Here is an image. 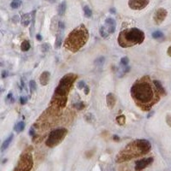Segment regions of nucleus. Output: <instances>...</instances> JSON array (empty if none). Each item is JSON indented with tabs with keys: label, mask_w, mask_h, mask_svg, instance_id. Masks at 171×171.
I'll return each instance as SVG.
<instances>
[{
	"label": "nucleus",
	"mask_w": 171,
	"mask_h": 171,
	"mask_svg": "<svg viewBox=\"0 0 171 171\" xmlns=\"http://www.w3.org/2000/svg\"><path fill=\"white\" fill-rule=\"evenodd\" d=\"M130 92L135 104L144 111L152 108L160 100L161 95L149 76H144L136 81Z\"/></svg>",
	"instance_id": "1"
},
{
	"label": "nucleus",
	"mask_w": 171,
	"mask_h": 171,
	"mask_svg": "<svg viewBox=\"0 0 171 171\" xmlns=\"http://www.w3.org/2000/svg\"><path fill=\"white\" fill-rule=\"evenodd\" d=\"M152 149V145L147 140H136L125 146L116 157V162H127L135 157L145 155Z\"/></svg>",
	"instance_id": "2"
},
{
	"label": "nucleus",
	"mask_w": 171,
	"mask_h": 171,
	"mask_svg": "<svg viewBox=\"0 0 171 171\" xmlns=\"http://www.w3.org/2000/svg\"><path fill=\"white\" fill-rule=\"evenodd\" d=\"M77 79V75L75 74H67L60 80L57 88L55 89L54 95L51 102L52 108H64L67 100L68 94L72 87L74 82Z\"/></svg>",
	"instance_id": "3"
},
{
	"label": "nucleus",
	"mask_w": 171,
	"mask_h": 171,
	"mask_svg": "<svg viewBox=\"0 0 171 171\" xmlns=\"http://www.w3.org/2000/svg\"><path fill=\"white\" fill-rule=\"evenodd\" d=\"M89 39V33L83 24L74 28L64 41V47L71 52H77L87 44Z\"/></svg>",
	"instance_id": "4"
},
{
	"label": "nucleus",
	"mask_w": 171,
	"mask_h": 171,
	"mask_svg": "<svg viewBox=\"0 0 171 171\" xmlns=\"http://www.w3.org/2000/svg\"><path fill=\"white\" fill-rule=\"evenodd\" d=\"M145 33L137 28L132 27L122 30L118 36V44L122 48L133 47L135 45H140L145 40Z\"/></svg>",
	"instance_id": "5"
},
{
	"label": "nucleus",
	"mask_w": 171,
	"mask_h": 171,
	"mask_svg": "<svg viewBox=\"0 0 171 171\" xmlns=\"http://www.w3.org/2000/svg\"><path fill=\"white\" fill-rule=\"evenodd\" d=\"M67 134H68V130L64 127L55 129L52 132L50 133V135L45 141V145L50 148L57 146L64 140Z\"/></svg>",
	"instance_id": "6"
},
{
	"label": "nucleus",
	"mask_w": 171,
	"mask_h": 171,
	"mask_svg": "<svg viewBox=\"0 0 171 171\" xmlns=\"http://www.w3.org/2000/svg\"><path fill=\"white\" fill-rule=\"evenodd\" d=\"M33 156L30 152H24L19 159L14 171H30L33 168Z\"/></svg>",
	"instance_id": "7"
},
{
	"label": "nucleus",
	"mask_w": 171,
	"mask_h": 171,
	"mask_svg": "<svg viewBox=\"0 0 171 171\" xmlns=\"http://www.w3.org/2000/svg\"><path fill=\"white\" fill-rule=\"evenodd\" d=\"M149 2L150 0H129L128 6L134 10H141L148 5Z\"/></svg>",
	"instance_id": "8"
},
{
	"label": "nucleus",
	"mask_w": 171,
	"mask_h": 171,
	"mask_svg": "<svg viewBox=\"0 0 171 171\" xmlns=\"http://www.w3.org/2000/svg\"><path fill=\"white\" fill-rule=\"evenodd\" d=\"M154 161L153 157H146V158H143L141 160L137 161L135 163V171H141L146 167H148L150 164H152Z\"/></svg>",
	"instance_id": "9"
},
{
	"label": "nucleus",
	"mask_w": 171,
	"mask_h": 171,
	"mask_svg": "<svg viewBox=\"0 0 171 171\" xmlns=\"http://www.w3.org/2000/svg\"><path fill=\"white\" fill-rule=\"evenodd\" d=\"M167 15H168V12H167V10L165 9H163V8H159L158 9H157V11L155 12L154 16H153L156 24L160 25L162 21H164V19L166 18Z\"/></svg>",
	"instance_id": "10"
},
{
	"label": "nucleus",
	"mask_w": 171,
	"mask_h": 171,
	"mask_svg": "<svg viewBox=\"0 0 171 171\" xmlns=\"http://www.w3.org/2000/svg\"><path fill=\"white\" fill-rule=\"evenodd\" d=\"M106 29L108 30L109 34H114L116 30V21L112 18H107L105 21V26Z\"/></svg>",
	"instance_id": "11"
},
{
	"label": "nucleus",
	"mask_w": 171,
	"mask_h": 171,
	"mask_svg": "<svg viewBox=\"0 0 171 171\" xmlns=\"http://www.w3.org/2000/svg\"><path fill=\"white\" fill-rule=\"evenodd\" d=\"M116 103H117V98L116 96L113 94V93H108L107 96H106V104H107V106L109 109H113L116 105Z\"/></svg>",
	"instance_id": "12"
},
{
	"label": "nucleus",
	"mask_w": 171,
	"mask_h": 171,
	"mask_svg": "<svg viewBox=\"0 0 171 171\" xmlns=\"http://www.w3.org/2000/svg\"><path fill=\"white\" fill-rule=\"evenodd\" d=\"M50 77H51V74L48 71H45L41 74V75L39 76V82L42 86H46L48 84V82L50 81Z\"/></svg>",
	"instance_id": "13"
},
{
	"label": "nucleus",
	"mask_w": 171,
	"mask_h": 171,
	"mask_svg": "<svg viewBox=\"0 0 171 171\" xmlns=\"http://www.w3.org/2000/svg\"><path fill=\"white\" fill-rule=\"evenodd\" d=\"M153 82H154V85H155L156 88H157V91H158V92H159L161 95H166V91H165V89L163 88V87L162 86L161 82L159 81H157V80L153 81Z\"/></svg>",
	"instance_id": "14"
},
{
	"label": "nucleus",
	"mask_w": 171,
	"mask_h": 171,
	"mask_svg": "<svg viewBox=\"0 0 171 171\" xmlns=\"http://www.w3.org/2000/svg\"><path fill=\"white\" fill-rule=\"evenodd\" d=\"M13 138H14V135H10L4 140V142L3 143V145H2V147H1V150H2V152H4V150H6L8 147H9V144L11 143V141H12V140H13Z\"/></svg>",
	"instance_id": "15"
},
{
	"label": "nucleus",
	"mask_w": 171,
	"mask_h": 171,
	"mask_svg": "<svg viewBox=\"0 0 171 171\" xmlns=\"http://www.w3.org/2000/svg\"><path fill=\"white\" fill-rule=\"evenodd\" d=\"M66 8H67V6H66V2H62L60 4H59V6H58V9H57V11H58V15L59 16H63L64 14H65V11H66Z\"/></svg>",
	"instance_id": "16"
},
{
	"label": "nucleus",
	"mask_w": 171,
	"mask_h": 171,
	"mask_svg": "<svg viewBox=\"0 0 171 171\" xmlns=\"http://www.w3.org/2000/svg\"><path fill=\"white\" fill-rule=\"evenodd\" d=\"M21 24H22L24 27H27V26L29 25L30 21H31L30 15H29V14H26V15H24V16L21 17Z\"/></svg>",
	"instance_id": "17"
},
{
	"label": "nucleus",
	"mask_w": 171,
	"mask_h": 171,
	"mask_svg": "<svg viewBox=\"0 0 171 171\" xmlns=\"http://www.w3.org/2000/svg\"><path fill=\"white\" fill-rule=\"evenodd\" d=\"M99 34H100L101 37H103L104 39H107L109 37V35L108 30L106 29V27H104V26L100 27V29H99Z\"/></svg>",
	"instance_id": "18"
},
{
	"label": "nucleus",
	"mask_w": 171,
	"mask_h": 171,
	"mask_svg": "<svg viewBox=\"0 0 171 171\" xmlns=\"http://www.w3.org/2000/svg\"><path fill=\"white\" fill-rule=\"evenodd\" d=\"M116 121L120 126H123L126 123V117L124 115H120L116 118Z\"/></svg>",
	"instance_id": "19"
},
{
	"label": "nucleus",
	"mask_w": 171,
	"mask_h": 171,
	"mask_svg": "<svg viewBox=\"0 0 171 171\" xmlns=\"http://www.w3.org/2000/svg\"><path fill=\"white\" fill-rule=\"evenodd\" d=\"M24 128H25L24 122H20L15 126V131L17 132V133H21V132H22L24 130Z\"/></svg>",
	"instance_id": "20"
},
{
	"label": "nucleus",
	"mask_w": 171,
	"mask_h": 171,
	"mask_svg": "<svg viewBox=\"0 0 171 171\" xmlns=\"http://www.w3.org/2000/svg\"><path fill=\"white\" fill-rule=\"evenodd\" d=\"M30 49V43L27 40H24L21 45V50L22 52H27Z\"/></svg>",
	"instance_id": "21"
},
{
	"label": "nucleus",
	"mask_w": 171,
	"mask_h": 171,
	"mask_svg": "<svg viewBox=\"0 0 171 171\" xmlns=\"http://www.w3.org/2000/svg\"><path fill=\"white\" fill-rule=\"evenodd\" d=\"M21 5V0H13L10 4V7L12 9H17Z\"/></svg>",
	"instance_id": "22"
},
{
	"label": "nucleus",
	"mask_w": 171,
	"mask_h": 171,
	"mask_svg": "<svg viewBox=\"0 0 171 171\" xmlns=\"http://www.w3.org/2000/svg\"><path fill=\"white\" fill-rule=\"evenodd\" d=\"M84 13H85V16H86L87 18H91L92 16V9L89 8V6H85V7H84Z\"/></svg>",
	"instance_id": "23"
},
{
	"label": "nucleus",
	"mask_w": 171,
	"mask_h": 171,
	"mask_svg": "<svg viewBox=\"0 0 171 171\" xmlns=\"http://www.w3.org/2000/svg\"><path fill=\"white\" fill-rule=\"evenodd\" d=\"M29 87H30V91H31V92H35L37 89L36 82H35L34 81H31L30 82H29Z\"/></svg>",
	"instance_id": "24"
},
{
	"label": "nucleus",
	"mask_w": 171,
	"mask_h": 171,
	"mask_svg": "<svg viewBox=\"0 0 171 171\" xmlns=\"http://www.w3.org/2000/svg\"><path fill=\"white\" fill-rule=\"evenodd\" d=\"M152 37L154 39H161L163 37V34H162L161 31H156L152 34Z\"/></svg>",
	"instance_id": "25"
},
{
	"label": "nucleus",
	"mask_w": 171,
	"mask_h": 171,
	"mask_svg": "<svg viewBox=\"0 0 171 171\" xmlns=\"http://www.w3.org/2000/svg\"><path fill=\"white\" fill-rule=\"evenodd\" d=\"M50 49H51L50 44L45 43V44H43V45H41V50H42V52H47Z\"/></svg>",
	"instance_id": "26"
},
{
	"label": "nucleus",
	"mask_w": 171,
	"mask_h": 171,
	"mask_svg": "<svg viewBox=\"0 0 171 171\" xmlns=\"http://www.w3.org/2000/svg\"><path fill=\"white\" fill-rule=\"evenodd\" d=\"M128 63H129L128 57H122V59H121V64H122V66H127Z\"/></svg>",
	"instance_id": "27"
},
{
	"label": "nucleus",
	"mask_w": 171,
	"mask_h": 171,
	"mask_svg": "<svg viewBox=\"0 0 171 171\" xmlns=\"http://www.w3.org/2000/svg\"><path fill=\"white\" fill-rule=\"evenodd\" d=\"M74 107L77 109L81 110V109H83L85 108V104H84V103H82V102H79V103H76V104H74Z\"/></svg>",
	"instance_id": "28"
},
{
	"label": "nucleus",
	"mask_w": 171,
	"mask_h": 171,
	"mask_svg": "<svg viewBox=\"0 0 171 171\" xmlns=\"http://www.w3.org/2000/svg\"><path fill=\"white\" fill-rule=\"evenodd\" d=\"M104 62V57H99L98 58L96 61H95V63L97 64V65H99V66H102L103 65V63Z\"/></svg>",
	"instance_id": "29"
},
{
	"label": "nucleus",
	"mask_w": 171,
	"mask_h": 171,
	"mask_svg": "<svg viewBox=\"0 0 171 171\" xmlns=\"http://www.w3.org/2000/svg\"><path fill=\"white\" fill-rule=\"evenodd\" d=\"M86 87V84H85V81H81L78 84H77V87L79 89H84Z\"/></svg>",
	"instance_id": "30"
},
{
	"label": "nucleus",
	"mask_w": 171,
	"mask_h": 171,
	"mask_svg": "<svg viewBox=\"0 0 171 171\" xmlns=\"http://www.w3.org/2000/svg\"><path fill=\"white\" fill-rule=\"evenodd\" d=\"M166 122L168 123V125L170 127H171V115L170 114H168L166 116Z\"/></svg>",
	"instance_id": "31"
},
{
	"label": "nucleus",
	"mask_w": 171,
	"mask_h": 171,
	"mask_svg": "<svg viewBox=\"0 0 171 171\" xmlns=\"http://www.w3.org/2000/svg\"><path fill=\"white\" fill-rule=\"evenodd\" d=\"M27 102V98H25V97H21V99H20V103H21V104H25Z\"/></svg>",
	"instance_id": "32"
},
{
	"label": "nucleus",
	"mask_w": 171,
	"mask_h": 171,
	"mask_svg": "<svg viewBox=\"0 0 171 171\" xmlns=\"http://www.w3.org/2000/svg\"><path fill=\"white\" fill-rule=\"evenodd\" d=\"M84 91H85V94H86V95H87V94L89 93V91H90V89H89V87H88V86H86V87H85V88H84Z\"/></svg>",
	"instance_id": "33"
},
{
	"label": "nucleus",
	"mask_w": 171,
	"mask_h": 171,
	"mask_svg": "<svg viewBox=\"0 0 171 171\" xmlns=\"http://www.w3.org/2000/svg\"><path fill=\"white\" fill-rule=\"evenodd\" d=\"M29 134H30L31 136H34V127H31V129H30V131H29Z\"/></svg>",
	"instance_id": "34"
},
{
	"label": "nucleus",
	"mask_w": 171,
	"mask_h": 171,
	"mask_svg": "<svg viewBox=\"0 0 171 171\" xmlns=\"http://www.w3.org/2000/svg\"><path fill=\"white\" fill-rule=\"evenodd\" d=\"M7 75H8V72L7 71H3V73H2V77L3 78H5Z\"/></svg>",
	"instance_id": "35"
},
{
	"label": "nucleus",
	"mask_w": 171,
	"mask_h": 171,
	"mask_svg": "<svg viewBox=\"0 0 171 171\" xmlns=\"http://www.w3.org/2000/svg\"><path fill=\"white\" fill-rule=\"evenodd\" d=\"M167 53H168V55H169L170 57H171V46H170V47L168 48V51H167Z\"/></svg>",
	"instance_id": "36"
},
{
	"label": "nucleus",
	"mask_w": 171,
	"mask_h": 171,
	"mask_svg": "<svg viewBox=\"0 0 171 171\" xmlns=\"http://www.w3.org/2000/svg\"><path fill=\"white\" fill-rule=\"evenodd\" d=\"M36 38H37V39H38L39 41H40V40L42 39V36H41L40 34H37Z\"/></svg>",
	"instance_id": "37"
},
{
	"label": "nucleus",
	"mask_w": 171,
	"mask_h": 171,
	"mask_svg": "<svg viewBox=\"0 0 171 171\" xmlns=\"http://www.w3.org/2000/svg\"><path fill=\"white\" fill-rule=\"evenodd\" d=\"M113 139H114L115 140H117V141H119V140H120V138H119L117 135H114V136H113Z\"/></svg>",
	"instance_id": "38"
},
{
	"label": "nucleus",
	"mask_w": 171,
	"mask_h": 171,
	"mask_svg": "<svg viewBox=\"0 0 171 171\" xmlns=\"http://www.w3.org/2000/svg\"><path fill=\"white\" fill-rule=\"evenodd\" d=\"M46 1H48V2H50V3H54L56 0H46Z\"/></svg>",
	"instance_id": "39"
},
{
	"label": "nucleus",
	"mask_w": 171,
	"mask_h": 171,
	"mask_svg": "<svg viewBox=\"0 0 171 171\" xmlns=\"http://www.w3.org/2000/svg\"><path fill=\"white\" fill-rule=\"evenodd\" d=\"M111 13H115V10H114V9H111Z\"/></svg>",
	"instance_id": "40"
}]
</instances>
